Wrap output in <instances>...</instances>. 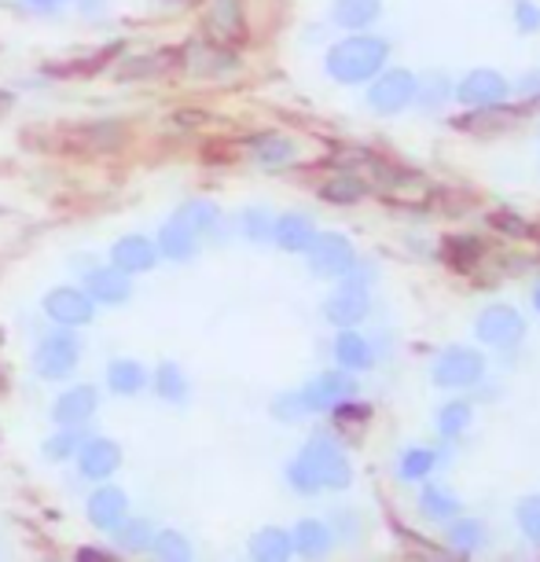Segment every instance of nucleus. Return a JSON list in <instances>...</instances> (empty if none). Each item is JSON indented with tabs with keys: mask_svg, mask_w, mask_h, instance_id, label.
<instances>
[{
	"mask_svg": "<svg viewBox=\"0 0 540 562\" xmlns=\"http://www.w3.org/2000/svg\"><path fill=\"white\" fill-rule=\"evenodd\" d=\"M288 482L291 490H299L305 496L320 493V490H346L353 482V467H349L346 452L327 438V434H316V438L305 445L302 456L288 467Z\"/></svg>",
	"mask_w": 540,
	"mask_h": 562,
	"instance_id": "nucleus-1",
	"label": "nucleus"
},
{
	"mask_svg": "<svg viewBox=\"0 0 540 562\" xmlns=\"http://www.w3.org/2000/svg\"><path fill=\"white\" fill-rule=\"evenodd\" d=\"M386 56H390V45L383 37L357 34V37L338 41V45L327 52V74L342 85L372 81L375 74L386 67Z\"/></svg>",
	"mask_w": 540,
	"mask_h": 562,
	"instance_id": "nucleus-2",
	"label": "nucleus"
},
{
	"mask_svg": "<svg viewBox=\"0 0 540 562\" xmlns=\"http://www.w3.org/2000/svg\"><path fill=\"white\" fill-rule=\"evenodd\" d=\"M310 254V269L320 280H342V276L357 265V250L353 243L338 232H324V236H313V243L305 247Z\"/></svg>",
	"mask_w": 540,
	"mask_h": 562,
	"instance_id": "nucleus-3",
	"label": "nucleus"
},
{
	"mask_svg": "<svg viewBox=\"0 0 540 562\" xmlns=\"http://www.w3.org/2000/svg\"><path fill=\"white\" fill-rule=\"evenodd\" d=\"M482 371H485V360H482L479 349L449 346L438 357V364H434V383L445 386V390H468V386L479 383Z\"/></svg>",
	"mask_w": 540,
	"mask_h": 562,
	"instance_id": "nucleus-4",
	"label": "nucleus"
},
{
	"mask_svg": "<svg viewBox=\"0 0 540 562\" xmlns=\"http://www.w3.org/2000/svg\"><path fill=\"white\" fill-rule=\"evenodd\" d=\"M78 357H81L78 338L67 335V331H52L45 342L37 346L34 371L41 379H48V383H59V379H67L70 371L78 368Z\"/></svg>",
	"mask_w": 540,
	"mask_h": 562,
	"instance_id": "nucleus-5",
	"label": "nucleus"
},
{
	"mask_svg": "<svg viewBox=\"0 0 540 562\" xmlns=\"http://www.w3.org/2000/svg\"><path fill=\"white\" fill-rule=\"evenodd\" d=\"M364 283L368 276L364 272H353L349 269L342 276V288H338L331 299L324 302V316L331 321L335 327H353L357 321L368 316V294H364Z\"/></svg>",
	"mask_w": 540,
	"mask_h": 562,
	"instance_id": "nucleus-6",
	"label": "nucleus"
},
{
	"mask_svg": "<svg viewBox=\"0 0 540 562\" xmlns=\"http://www.w3.org/2000/svg\"><path fill=\"white\" fill-rule=\"evenodd\" d=\"M416 89H419V81L412 70L375 74V85H372V92H368V108L375 114H397L416 100Z\"/></svg>",
	"mask_w": 540,
	"mask_h": 562,
	"instance_id": "nucleus-7",
	"label": "nucleus"
},
{
	"mask_svg": "<svg viewBox=\"0 0 540 562\" xmlns=\"http://www.w3.org/2000/svg\"><path fill=\"white\" fill-rule=\"evenodd\" d=\"M353 394H357L353 375H349L346 368H338V371L316 375L299 394V401H302V412H327V408L342 405V401H353Z\"/></svg>",
	"mask_w": 540,
	"mask_h": 562,
	"instance_id": "nucleus-8",
	"label": "nucleus"
},
{
	"mask_svg": "<svg viewBox=\"0 0 540 562\" xmlns=\"http://www.w3.org/2000/svg\"><path fill=\"white\" fill-rule=\"evenodd\" d=\"M474 335L493 349H511L518 338L526 335V321L511 305H490V310L474 321Z\"/></svg>",
	"mask_w": 540,
	"mask_h": 562,
	"instance_id": "nucleus-9",
	"label": "nucleus"
},
{
	"mask_svg": "<svg viewBox=\"0 0 540 562\" xmlns=\"http://www.w3.org/2000/svg\"><path fill=\"white\" fill-rule=\"evenodd\" d=\"M45 313L56 321L59 327H85L97 316V305H92L89 291L78 288H56L45 294Z\"/></svg>",
	"mask_w": 540,
	"mask_h": 562,
	"instance_id": "nucleus-10",
	"label": "nucleus"
},
{
	"mask_svg": "<svg viewBox=\"0 0 540 562\" xmlns=\"http://www.w3.org/2000/svg\"><path fill=\"white\" fill-rule=\"evenodd\" d=\"M74 456H78L81 474H85V479H92V482L111 479V474L122 467V449L111 438H89L85 445H78V452H74Z\"/></svg>",
	"mask_w": 540,
	"mask_h": 562,
	"instance_id": "nucleus-11",
	"label": "nucleus"
},
{
	"mask_svg": "<svg viewBox=\"0 0 540 562\" xmlns=\"http://www.w3.org/2000/svg\"><path fill=\"white\" fill-rule=\"evenodd\" d=\"M125 518H130V496H125L119 485H100V490L89 496V522L103 529V533H114Z\"/></svg>",
	"mask_w": 540,
	"mask_h": 562,
	"instance_id": "nucleus-12",
	"label": "nucleus"
},
{
	"mask_svg": "<svg viewBox=\"0 0 540 562\" xmlns=\"http://www.w3.org/2000/svg\"><path fill=\"white\" fill-rule=\"evenodd\" d=\"M457 100L471 103V108H493V103L507 100V81L496 70H471L468 78L460 81Z\"/></svg>",
	"mask_w": 540,
	"mask_h": 562,
	"instance_id": "nucleus-13",
	"label": "nucleus"
},
{
	"mask_svg": "<svg viewBox=\"0 0 540 562\" xmlns=\"http://www.w3.org/2000/svg\"><path fill=\"white\" fill-rule=\"evenodd\" d=\"M100 408V394L92 386H74L67 390V394H59V401L52 405V419L59 423V430L63 427H81V423H89L92 419V412Z\"/></svg>",
	"mask_w": 540,
	"mask_h": 562,
	"instance_id": "nucleus-14",
	"label": "nucleus"
},
{
	"mask_svg": "<svg viewBox=\"0 0 540 562\" xmlns=\"http://www.w3.org/2000/svg\"><path fill=\"white\" fill-rule=\"evenodd\" d=\"M85 291H89L92 302H103V305H122L125 299L133 294V283H130V272L122 269H89L85 272Z\"/></svg>",
	"mask_w": 540,
	"mask_h": 562,
	"instance_id": "nucleus-15",
	"label": "nucleus"
},
{
	"mask_svg": "<svg viewBox=\"0 0 540 562\" xmlns=\"http://www.w3.org/2000/svg\"><path fill=\"white\" fill-rule=\"evenodd\" d=\"M155 261H158V247L147 236H122L111 247V265L122 272H130V276L155 269Z\"/></svg>",
	"mask_w": 540,
	"mask_h": 562,
	"instance_id": "nucleus-16",
	"label": "nucleus"
},
{
	"mask_svg": "<svg viewBox=\"0 0 540 562\" xmlns=\"http://www.w3.org/2000/svg\"><path fill=\"white\" fill-rule=\"evenodd\" d=\"M206 30L214 45H239L243 41V4L239 0H214L206 15Z\"/></svg>",
	"mask_w": 540,
	"mask_h": 562,
	"instance_id": "nucleus-17",
	"label": "nucleus"
},
{
	"mask_svg": "<svg viewBox=\"0 0 540 562\" xmlns=\"http://www.w3.org/2000/svg\"><path fill=\"white\" fill-rule=\"evenodd\" d=\"M313 236H316V228H313V221L305 214H283V217L272 221V239H277L280 247L291 250V254L310 247Z\"/></svg>",
	"mask_w": 540,
	"mask_h": 562,
	"instance_id": "nucleus-18",
	"label": "nucleus"
},
{
	"mask_svg": "<svg viewBox=\"0 0 540 562\" xmlns=\"http://www.w3.org/2000/svg\"><path fill=\"white\" fill-rule=\"evenodd\" d=\"M195 232L192 228H184L180 221H169V225L158 232V254H166L169 261H188V258H195Z\"/></svg>",
	"mask_w": 540,
	"mask_h": 562,
	"instance_id": "nucleus-19",
	"label": "nucleus"
},
{
	"mask_svg": "<svg viewBox=\"0 0 540 562\" xmlns=\"http://www.w3.org/2000/svg\"><path fill=\"white\" fill-rule=\"evenodd\" d=\"M335 360L346 371H364V368H372V346L364 342V335L342 327V335L335 338Z\"/></svg>",
	"mask_w": 540,
	"mask_h": 562,
	"instance_id": "nucleus-20",
	"label": "nucleus"
},
{
	"mask_svg": "<svg viewBox=\"0 0 540 562\" xmlns=\"http://www.w3.org/2000/svg\"><path fill=\"white\" fill-rule=\"evenodd\" d=\"M250 151L254 158H258L261 166H288L294 162V155H299V147H294V140H288V136L280 133H261L250 140Z\"/></svg>",
	"mask_w": 540,
	"mask_h": 562,
	"instance_id": "nucleus-21",
	"label": "nucleus"
},
{
	"mask_svg": "<svg viewBox=\"0 0 540 562\" xmlns=\"http://www.w3.org/2000/svg\"><path fill=\"white\" fill-rule=\"evenodd\" d=\"M331 529H327L324 522H316V518H305V522L294 526V533H291V544L299 555H327V548H331Z\"/></svg>",
	"mask_w": 540,
	"mask_h": 562,
	"instance_id": "nucleus-22",
	"label": "nucleus"
},
{
	"mask_svg": "<svg viewBox=\"0 0 540 562\" xmlns=\"http://www.w3.org/2000/svg\"><path fill=\"white\" fill-rule=\"evenodd\" d=\"M294 551L291 544V533H283V529L269 526V529H258L250 540V555L258 562H283Z\"/></svg>",
	"mask_w": 540,
	"mask_h": 562,
	"instance_id": "nucleus-23",
	"label": "nucleus"
},
{
	"mask_svg": "<svg viewBox=\"0 0 540 562\" xmlns=\"http://www.w3.org/2000/svg\"><path fill=\"white\" fill-rule=\"evenodd\" d=\"M180 59V52H155V56H140V59H130L114 70L119 81H144V78H155V74L169 70L173 63Z\"/></svg>",
	"mask_w": 540,
	"mask_h": 562,
	"instance_id": "nucleus-24",
	"label": "nucleus"
},
{
	"mask_svg": "<svg viewBox=\"0 0 540 562\" xmlns=\"http://www.w3.org/2000/svg\"><path fill=\"white\" fill-rule=\"evenodd\" d=\"M108 386L114 390V394H140V390L147 386V371L136 364V360H114V364L108 368Z\"/></svg>",
	"mask_w": 540,
	"mask_h": 562,
	"instance_id": "nucleus-25",
	"label": "nucleus"
},
{
	"mask_svg": "<svg viewBox=\"0 0 540 562\" xmlns=\"http://www.w3.org/2000/svg\"><path fill=\"white\" fill-rule=\"evenodd\" d=\"M379 19V0H338L335 23L346 30H364Z\"/></svg>",
	"mask_w": 540,
	"mask_h": 562,
	"instance_id": "nucleus-26",
	"label": "nucleus"
},
{
	"mask_svg": "<svg viewBox=\"0 0 540 562\" xmlns=\"http://www.w3.org/2000/svg\"><path fill=\"white\" fill-rule=\"evenodd\" d=\"M419 507L434 522H449L452 515H460V501L452 493H445L441 485H427V490L419 493Z\"/></svg>",
	"mask_w": 540,
	"mask_h": 562,
	"instance_id": "nucleus-27",
	"label": "nucleus"
},
{
	"mask_svg": "<svg viewBox=\"0 0 540 562\" xmlns=\"http://www.w3.org/2000/svg\"><path fill=\"white\" fill-rule=\"evenodd\" d=\"M364 195H368V188H364V180H360V177H335V180H327V184L320 188L324 203H335V206H353Z\"/></svg>",
	"mask_w": 540,
	"mask_h": 562,
	"instance_id": "nucleus-28",
	"label": "nucleus"
},
{
	"mask_svg": "<svg viewBox=\"0 0 540 562\" xmlns=\"http://www.w3.org/2000/svg\"><path fill=\"white\" fill-rule=\"evenodd\" d=\"M184 228H192L195 236H203V232H210L217 225V206L214 203H203V199H192V203H184L177 210V217Z\"/></svg>",
	"mask_w": 540,
	"mask_h": 562,
	"instance_id": "nucleus-29",
	"label": "nucleus"
},
{
	"mask_svg": "<svg viewBox=\"0 0 540 562\" xmlns=\"http://www.w3.org/2000/svg\"><path fill=\"white\" fill-rule=\"evenodd\" d=\"M151 537H155V529L147 518H125V522L114 529V540H119V548L125 551H147L151 548Z\"/></svg>",
	"mask_w": 540,
	"mask_h": 562,
	"instance_id": "nucleus-30",
	"label": "nucleus"
},
{
	"mask_svg": "<svg viewBox=\"0 0 540 562\" xmlns=\"http://www.w3.org/2000/svg\"><path fill=\"white\" fill-rule=\"evenodd\" d=\"M155 390L162 394L166 401H173V405H180V401L188 397V379L184 371H180L177 364H158L155 371Z\"/></svg>",
	"mask_w": 540,
	"mask_h": 562,
	"instance_id": "nucleus-31",
	"label": "nucleus"
},
{
	"mask_svg": "<svg viewBox=\"0 0 540 562\" xmlns=\"http://www.w3.org/2000/svg\"><path fill=\"white\" fill-rule=\"evenodd\" d=\"M482 254H485V247H482V243L474 239V236H460V239L452 236V239H445V258H449V261L457 265V269H463V272H468L471 265L482 258Z\"/></svg>",
	"mask_w": 540,
	"mask_h": 562,
	"instance_id": "nucleus-32",
	"label": "nucleus"
},
{
	"mask_svg": "<svg viewBox=\"0 0 540 562\" xmlns=\"http://www.w3.org/2000/svg\"><path fill=\"white\" fill-rule=\"evenodd\" d=\"M151 551L158 559H166V562L192 559V548H188L184 533H177V529H162V533H155L151 537Z\"/></svg>",
	"mask_w": 540,
	"mask_h": 562,
	"instance_id": "nucleus-33",
	"label": "nucleus"
},
{
	"mask_svg": "<svg viewBox=\"0 0 540 562\" xmlns=\"http://www.w3.org/2000/svg\"><path fill=\"white\" fill-rule=\"evenodd\" d=\"M449 544L457 551H474L485 544V529L474 518H460V522L449 526Z\"/></svg>",
	"mask_w": 540,
	"mask_h": 562,
	"instance_id": "nucleus-34",
	"label": "nucleus"
},
{
	"mask_svg": "<svg viewBox=\"0 0 540 562\" xmlns=\"http://www.w3.org/2000/svg\"><path fill=\"white\" fill-rule=\"evenodd\" d=\"M468 423H471L468 401H449V405L441 408V416H438V430H441V438H457L460 430H468Z\"/></svg>",
	"mask_w": 540,
	"mask_h": 562,
	"instance_id": "nucleus-35",
	"label": "nucleus"
},
{
	"mask_svg": "<svg viewBox=\"0 0 540 562\" xmlns=\"http://www.w3.org/2000/svg\"><path fill=\"white\" fill-rule=\"evenodd\" d=\"M434 463H438V456L430 449H412V452H405V460H401V479H408V482L427 479L434 471Z\"/></svg>",
	"mask_w": 540,
	"mask_h": 562,
	"instance_id": "nucleus-36",
	"label": "nucleus"
},
{
	"mask_svg": "<svg viewBox=\"0 0 540 562\" xmlns=\"http://www.w3.org/2000/svg\"><path fill=\"white\" fill-rule=\"evenodd\" d=\"M518 526H522V533L533 540V544H540V496H522L518 501Z\"/></svg>",
	"mask_w": 540,
	"mask_h": 562,
	"instance_id": "nucleus-37",
	"label": "nucleus"
},
{
	"mask_svg": "<svg viewBox=\"0 0 540 562\" xmlns=\"http://www.w3.org/2000/svg\"><path fill=\"white\" fill-rule=\"evenodd\" d=\"M188 59H192V70H199V74H214L217 67H236V59L232 56H217V52L206 48V45L188 48Z\"/></svg>",
	"mask_w": 540,
	"mask_h": 562,
	"instance_id": "nucleus-38",
	"label": "nucleus"
},
{
	"mask_svg": "<svg viewBox=\"0 0 540 562\" xmlns=\"http://www.w3.org/2000/svg\"><path fill=\"white\" fill-rule=\"evenodd\" d=\"M74 452H78V438L70 434V427H63V434H56V438H48V441H45V456H48L52 463L70 460Z\"/></svg>",
	"mask_w": 540,
	"mask_h": 562,
	"instance_id": "nucleus-39",
	"label": "nucleus"
},
{
	"mask_svg": "<svg viewBox=\"0 0 540 562\" xmlns=\"http://www.w3.org/2000/svg\"><path fill=\"white\" fill-rule=\"evenodd\" d=\"M243 232H247L254 243H265V239L272 236L269 214H265V210H247V214H243Z\"/></svg>",
	"mask_w": 540,
	"mask_h": 562,
	"instance_id": "nucleus-40",
	"label": "nucleus"
},
{
	"mask_svg": "<svg viewBox=\"0 0 540 562\" xmlns=\"http://www.w3.org/2000/svg\"><path fill=\"white\" fill-rule=\"evenodd\" d=\"M515 23H518V30H526V34H533V30L540 26V8L533 4V0H518Z\"/></svg>",
	"mask_w": 540,
	"mask_h": 562,
	"instance_id": "nucleus-41",
	"label": "nucleus"
},
{
	"mask_svg": "<svg viewBox=\"0 0 540 562\" xmlns=\"http://www.w3.org/2000/svg\"><path fill=\"white\" fill-rule=\"evenodd\" d=\"M493 225L504 228V232H511V236H522V232H526L522 221H511V214H493Z\"/></svg>",
	"mask_w": 540,
	"mask_h": 562,
	"instance_id": "nucleus-42",
	"label": "nucleus"
},
{
	"mask_svg": "<svg viewBox=\"0 0 540 562\" xmlns=\"http://www.w3.org/2000/svg\"><path fill=\"white\" fill-rule=\"evenodd\" d=\"M441 89H445V81L441 78H434V85H427V92H423V97H427V100H423V108H438V97H441Z\"/></svg>",
	"mask_w": 540,
	"mask_h": 562,
	"instance_id": "nucleus-43",
	"label": "nucleus"
},
{
	"mask_svg": "<svg viewBox=\"0 0 540 562\" xmlns=\"http://www.w3.org/2000/svg\"><path fill=\"white\" fill-rule=\"evenodd\" d=\"M78 559L81 562H103V559H111V551H103V548H81Z\"/></svg>",
	"mask_w": 540,
	"mask_h": 562,
	"instance_id": "nucleus-44",
	"label": "nucleus"
},
{
	"mask_svg": "<svg viewBox=\"0 0 540 562\" xmlns=\"http://www.w3.org/2000/svg\"><path fill=\"white\" fill-rule=\"evenodd\" d=\"M30 8H45V12H52V8H59L63 0H26Z\"/></svg>",
	"mask_w": 540,
	"mask_h": 562,
	"instance_id": "nucleus-45",
	"label": "nucleus"
},
{
	"mask_svg": "<svg viewBox=\"0 0 540 562\" xmlns=\"http://www.w3.org/2000/svg\"><path fill=\"white\" fill-rule=\"evenodd\" d=\"M533 305H537V313H540V283H537V291H533Z\"/></svg>",
	"mask_w": 540,
	"mask_h": 562,
	"instance_id": "nucleus-46",
	"label": "nucleus"
},
{
	"mask_svg": "<svg viewBox=\"0 0 540 562\" xmlns=\"http://www.w3.org/2000/svg\"><path fill=\"white\" fill-rule=\"evenodd\" d=\"M158 4H177V0H158Z\"/></svg>",
	"mask_w": 540,
	"mask_h": 562,
	"instance_id": "nucleus-47",
	"label": "nucleus"
},
{
	"mask_svg": "<svg viewBox=\"0 0 540 562\" xmlns=\"http://www.w3.org/2000/svg\"><path fill=\"white\" fill-rule=\"evenodd\" d=\"M0 214H4V210H0Z\"/></svg>",
	"mask_w": 540,
	"mask_h": 562,
	"instance_id": "nucleus-48",
	"label": "nucleus"
}]
</instances>
